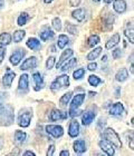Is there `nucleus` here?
I'll list each match as a JSON object with an SVG mask.
<instances>
[{"mask_svg":"<svg viewBox=\"0 0 134 156\" xmlns=\"http://www.w3.org/2000/svg\"><path fill=\"white\" fill-rule=\"evenodd\" d=\"M28 19H29V16H28V13H27V12H23L19 17H18V19H17V23H18V25H19V26H24V25H26V23H27Z\"/></svg>","mask_w":134,"mask_h":156,"instance_id":"30","label":"nucleus"},{"mask_svg":"<svg viewBox=\"0 0 134 156\" xmlns=\"http://www.w3.org/2000/svg\"><path fill=\"white\" fill-rule=\"evenodd\" d=\"M66 31H68L69 34H72V35H76L77 34V28H76V26H74L73 23H66Z\"/></svg>","mask_w":134,"mask_h":156,"instance_id":"36","label":"nucleus"},{"mask_svg":"<svg viewBox=\"0 0 134 156\" xmlns=\"http://www.w3.org/2000/svg\"><path fill=\"white\" fill-rule=\"evenodd\" d=\"M73 54H74L73 49H67V50H65V51L62 54V56H60V58H59L58 62L56 64V67H57V68H60L63 64H64L66 60H68V58H71V57H72Z\"/></svg>","mask_w":134,"mask_h":156,"instance_id":"12","label":"nucleus"},{"mask_svg":"<svg viewBox=\"0 0 134 156\" xmlns=\"http://www.w3.org/2000/svg\"><path fill=\"white\" fill-rule=\"evenodd\" d=\"M93 1H94V2H100L101 0H93Z\"/></svg>","mask_w":134,"mask_h":156,"instance_id":"54","label":"nucleus"},{"mask_svg":"<svg viewBox=\"0 0 134 156\" xmlns=\"http://www.w3.org/2000/svg\"><path fill=\"white\" fill-rule=\"evenodd\" d=\"M59 155H60V156H68L69 155V152H68V151H62Z\"/></svg>","mask_w":134,"mask_h":156,"instance_id":"46","label":"nucleus"},{"mask_svg":"<svg viewBox=\"0 0 134 156\" xmlns=\"http://www.w3.org/2000/svg\"><path fill=\"white\" fill-rule=\"evenodd\" d=\"M94 118H95L94 112H86V113H84L82 116L83 125H84V126H85V125H89V124L94 120Z\"/></svg>","mask_w":134,"mask_h":156,"instance_id":"19","label":"nucleus"},{"mask_svg":"<svg viewBox=\"0 0 134 156\" xmlns=\"http://www.w3.org/2000/svg\"><path fill=\"white\" fill-rule=\"evenodd\" d=\"M28 85H29V78L27 74H24V75L20 76L19 79V84H18V89L19 91H23V93H26L28 90Z\"/></svg>","mask_w":134,"mask_h":156,"instance_id":"10","label":"nucleus"},{"mask_svg":"<svg viewBox=\"0 0 134 156\" xmlns=\"http://www.w3.org/2000/svg\"><path fill=\"white\" fill-rule=\"evenodd\" d=\"M74 151H75L76 153H78V154L84 153V152L86 151V144H85V142H84L83 140H76L75 143H74Z\"/></svg>","mask_w":134,"mask_h":156,"instance_id":"20","label":"nucleus"},{"mask_svg":"<svg viewBox=\"0 0 134 156\" xmlns=\"http://www.w3.org/2000/svg\"><path fill=\"white\" fill-rule=\"evenodd\" d=\"M89 85H92V86H94V87H95V86H97V85L101 84L102 80L97 77V76L91 75L89 77Z\"/></svg>","mask_w":134,"mask_h":156,"instance_id":"34","label":"nucleus"},{"mask_svg":"<svg viewBox=\"0 0 134 156\" xmlns=\"http://www.w3.org/2000/svg\"><path fill=\"white\" fill-rule=\"evenodd\" d=\"M85 99V94H78L76 95L74 99L72 101V104H71V109L69 111H75V109H78V107L83 104V101Z\"/></svg>","mask_w":134,"mask_h":156,"instance_id":"8","label":"nucleus"},{"mask_svg":"<svg viewBox=\"0 0 134 156\" xmlns=\"http://www.w3.org/2000/svg\"><path fill=\"white\" fill-rule=\"evenodd\" d=\"M50 51H53V52L56 51V50H55V47H54V46H52V47H50Z\"/></svg>","mask_w":134,"mask_h":156,"instance_id":"51","label":"nucleus"},{"mask_svg":"<svg viewBox=\"0 0 134 156\" xmlns=\"http://www.w3.org/2000/svg\"><path fill=\"white\" fill-rule=\"evenodd\" d=\"M31 120V114L30 113H23L18 117V125L21 127H28Z\"/></svg>","mask_w":134,"mask_h":156,"instance_id":"9","label":"nucleus"},{"mask_svg":"<svg viewBox=\"0 0 134 156\" xmlns=\"http://www.w3.org/2000/svg\"><path fill=\"white\" fill-rule=\"evenodd\" d=\"M113 8H114V10L116 12L123 13L126 10V2H125L124 0H115Z\"/></svg>","mask_w":134,"mask_h":156,"instance_id":"18","label":"nucleus"},{"mask_svg":"<svg viewBox=\"0 0 134 156\" xmlns=\"http://www.w3.org/2000/svg\"><path fill=\"white\" fill-rule=\"evenodd\" d=\"M96 67H97V64H96V62H91V64H89V66H87V69L93 72V70L96 69Z\"/></svg>","mask_w":134,"mask_h":156,"instance_id":"44","label":"nucleus"},{"mask_svg":"<svg viewBox=\"0 0 134 156\" xmlns=\"http://www.w3.org/2000/svg\"><path fill=\"white\" fill-rule=\"evenodd\" d=\"M131 148H132V150L134 148V145H133V137L131 138Z\"/></svg>","mask_w":134,"mask_h":156,"instance_id":"50","label":"nucleus"},{"mask_svg":"<svg viewBox=\"0 0 134 156\" xmlns=\"http://www.w3.org/2000/svg\"><path fill=\"white\" fill-rule=\"evenodd\" d=\"M72 16L74 17L77 21L81 23V21H83L84 18H85V12H84V10L83 9H76L72 12Z\"/></svg>","mask_w":134,"mask_h":156,"instance_id":"23","label":"nucleus"},{"mask_svg":"<svg viewBox=\"0 0 134 156\" xmlns=\"http://www.w3.org/2000/svg\"><path fill=\"white\" fill-rule=\"evenodd\" d=\"M11 42V36L8 33H3L0 35V45L6 46Z\"/></svg>","mask_w":134,"mask_h":156,"instance_id":"26","label":"nucleus"},{"mask_svg":"<svg viewBox=\"0 0 134 156\" xmlns=\"http://www.w3.org/2000/svg\"><path fill=\"white\" fill-rule=\"evenodd\" d=\"M68 85H69V77L67 75H62L53 81L52 85H50V88H52L53 90H59L62 88L68 87Z\"/></svg>","mask_w":134,"mask_h":156,"instance_id":"3","label":"nucleus"},{"mask_svg":"<svg viewBox=\"0 0 134 156\" xmlns=\"http://www.w3.org/2000/svg\"><path fill=\"white\" fill-rule=\"evenodd\" d=\"M25 54H26V51H24V50H17V51H15L13 55L10 56V62H11L13 66H17L21 60H23Z\"/></svg>","mask_w":134,"mask_h":156,"instance_id":"7","label":"nucleus"},{"mask_svg":"<svg viewBox=\"0 0 134 156\" xmlns=\"http://www.w3.org/2000/svg\"><path fill=\"white\" fill-rule=\"evenodd\" d=\"M102 60H103V62H107V56H104V57L102 58Z\"/></svg>","mask_w":134,"mask_h":156,"instance_id":"49","label":"nucleus"},{"mask_svg":"<svg viewBox=\"0 0 134 156\" xmlns=\"http://www.w3.org/2000/svg\"><path fill=\"white\" fill-rule=\"evenodd\" d=\"M13 108L10 105H0V125L9 126L13 123Z\"/></svg>","mask_w":134,"mask_h":156,"instance_id":"1","label":"nucleus"},{"mask_svg":"<svg viewBox=\"0 0 134 156\" xmlns=\"http://www.w3.org/2000/svg\"><path fill=\"white\" fill-rule=\"evenodd\" d=\"M46 132L48 134H50L52 136H54L55 138L62 137L63 134H64L63 127L59 126V125H47L46 126Z\"/></svg>","mask_w":134,"mask_h":156,"instance_id":"4","label":"nucleus"},{"mask_svg":"<svg viewBox=\"0 0 134 156\" xmlns=\"http://www.w3.org/2000/svg\"><path fill=\"white\" fill-rule=\"evenodd\" d=\"M34 81H35V90H40L44 87V79L40 75V73H35L33 75Z\"/></svg>","mask_w":134,"mask_h":156,"instance_id":"16","label":"nucleus"},{"mask_svg":"<svg viewBox=\"0 0 134 156\" xmlns=\"http://www.w3.org/2000/svg\"><path fill=\"white\" fill-rule=\"evenodd\" d=\"M27 138V134L24 133V132H21V130H16L15 132V140H16L17 143H24L25 140H26Z\"/></svg>","mask_w":134,"mask_h":156,"instance_id":"24","label":"nucleus"},{"mask_svg":"<svg viewBox=\"0 0 134 156\" xmlns=\"http://www.w3.org/2000/svg\"><path fill=\"white\" fill-rule=\"evenodd\" d=\"M124 35L130 39V42L131 44H134V34H133V28L131 29H126L124 31Z\"/></svg>","mask_w":134,"mask_h":156,"instance_id":"38","label":"nucleus"},{"mask_svg":"<svg viewBox=\"0 0 134 156\" xmlns=\"http://www.w3.org/2000/svg\"><path fill=\"white\" fill-rule=\"evenodd\" d=\"M104 1H105L106 3H111L112 1H113V0H104Z\"/></svg>","mask_w":134,"mask_h":156,"instance_id":"53","label":"nucleus"},{"mask_svg":"<svg viewBox=\"0 0 134 156\" xmlns=\"http://www.w3.org/2000/svg\"><path fill=\"white\" fill-rule=\"evenodd\" d=\"M7 72L8 73L2 77V85L6 88H9L10 86H11V84H13V79H15V77H16V75H15L13 72H10V70H7Z\"/></svg>","mask_w":134,"mask_h":156,"instance_id":"11","label":"nucleus"},{"mask_svg":"<svg viewBox=\"0 0 134 156\" xmlns=\"http://www.w3.org/2000/svg\"><path fill=\"white\" fill-rule=\"evenodd\" d=\"M104 136H105V138H106L108 142H111L116 148H122L121 140H120V137H118V135L116 134V132H115L114 129L106 128L104 132Z\"/></svg>","mask_w":134,"mask_h":156,"instance_id":"2","label":"nucleus"},{"mask_svg":"<svg viewBox=\"0 0 134 156\" xmlns=\"http://www.w3.org/2000/svg\"><path fill=\"white\" fill-rule=\"evenodd\" d=\"M25 35H26V33L24 30H16L15 34H13V41L15 42L21 41L24 39V37H25Z\"/></svg>","mask_w":134,"mask_h":156,"instance_id":"31","label":"nucleus"},{"mask_svg":"<svg viewBox=\"0 0 134 156\" xmlns=\"http://www.w3.org/2000/svg\"><path fill=\"white\" fill-rule=\"evenodd\" d=\"M101 52H102V48L101 47H97V48H95L93 51H91L87 55V59L89 60H94V59H96L98 56L101 55Z\"/></svg>","mask_w":134,"mask_h":156,"instance_id":"28","label":"nucleus"},{"mask_svg":"<svg viewBox=\"0 0 134 156\" xmlns=\"http://www.w3.org/2000/svg\"><path fill=\"white\" fill-rule=\"evenodd\" d=\"M68 134L71 137H76L79 134V124L77 120H73L69 124Z\"/></svg>","mask_w":134,"mask_h":156,"instance_id":"14","label":"nucleus"},{"mask_svg":"<svg viewBox=\"0 0 134 156\" xmlns=\"http://www.w3.org/2000/svg\"><path fill=\"white\" fill-rule=\"evenodd\" d=\"M55 57H49L47 59V62H46V68L47 69H52L55 65Z\"/></svg>","mask_w":134,"mask_h":156,"instance_id":"39","label":"nucleus"},{"mask_svg":"<svg viewBox=\"0 0 134 156\" xmlns=\"http://www.w3.org/2000/svg\"><path fill=\"white\" fill-rule=\"evenodd\" d=\"M5 56H6V48H5V46H1L0 47V64L5 59Z\"/></svg>","mask_w":134,"mask_h":156,"instance_id":"41","label":"nucleus"},{"mask_svg":"<svg viewBox=\"0 0 134 156\" xmlns=\"http://www.w3.org/2000/svg\"><path fill=\"white\" fill-rule=\"evenodd\" d=\"M84 74H85V69L79 68V69H77V70H75V72H74L73 76H74V78H75L76 80H78V79H81V78L84 76Z\"/></svg>","mask_w":134,"mask_h":156,"instance_id":"37","label":"nucleus"},{"mask_svg":"<svg viewBox=\"0 0 134 156\" xmlns=\"http://www.w3.org/2000/svg\"><path fill=\"white\" fill-rule=\"evenodd\" d=\"M39 36H40V39H42V40H48V39L54 37V33H53L49 28H46L44 31L39 33Z\"/></svg>","mask_w":134,"mask_h":156,"instance_id":"27","label":"nucleus"},{"mask_svg":"<svg viewBox=\"0 0 134 156\" xmlns=\"http://www.w3.org/2000/svg\"><path fill=\"white\" fill-rule=\"evenodd\" d=\"M76 62H77V60H76V58H72V59H69L68 62H66L65 65H64V64H63V68H62V70L63 72H67V70H69V69L72 68L73 66L75 65L76 64Z\"/></svg>","mask_w":134,"mask_h":156,"instance_id":"32","label":"nucleus"},{"mask_svg":"<svg viewBox=\"0 0 134 156\" xmlns=\"http://www.w3.org/2000/svg\"><path fill=\"white\" fill-rule=\"evenodd\" d=\"M5 94H2V93H0V105H2L3 103V98H5V96H3Z\"/></svg>","mask_w":134,"mask_h":156,"instance_id":"47","label":"nucleus"},{"mask_svg":"<svg viewBox=\"0 0 134 156\" xmlns=\"http://www.w3.org/2000/svg\"><path fill=\"white\" fill-rule=\"evenodd\" d=\"M1 145H2V144H1V142H0V148H1Z\"/></svg>","mask_w":134,"mask_h":156,"instance_id":"55","label":"nucleus"},{"mask_svg":"<svg viewBox=\"0 0 134 156\" xmlns=\"http://www.w3.org/2000/svg\"><path fill=\"white\" fill-rule=\"evenodd\" d=\"M54 151H55V146H54V145H50V146L48 147V151H47V156L54 155Z\"/></svg>","mask_w":134,"mask_h":156,"instance_id":"42","label":"nucleus"},{"mask_svg":"<svg viewBox=\"0 0 134 156\" xmlns=\"http://www.w3.org/2000/svg\"><path fill=\"white\" fill-rule=\"evenodd\" d=\"M37 66V58L36 57H29L23 62V65L20 67L21 70H27V69H34Z\"/></svg>","mask_w":134,"mask_h":156,"instance_id":"6","label":"nucleus"},{"mask_svg":"<svg viewBox=\"0 0 134 156\" xmlns=\"http://www.w3.org/2000/svg\"><path fill=\"white\" fill-rule=\"evenodd\" d=\"M72 91H68V93H66L65 95H63L60 99H59V104L62 105V106H65L66 104H68V101H71V98H72Z\"/></svg>","mask_w":134,"mask_h":156,"instance_id":"29","label":"nucleus"},{"mask_svg":"<svg viewBox=\"0 0 134 156\" xmlns=\"http://www.w3.org/2000/svg\"><path fill=\"white\" fill-rule=\"evenodd\" d=\"M79 3H81V0H69L71 7H77L79 6Z\"/></svg>","mask_w":134,"mask_h":156,"instance_id":"43","label":"nucleus"},{"mask_svg":"<svg viewBox=\"0 0 134 156\" xmlns=\"http://www.w3.org/2000/svg\"><path fill=\"white\" fill-rule=\"evenodd\" d=\"M27 47L33 50H37L40 48V41L36 38H29L27 41Z\"/></svg>","mask_w":134,"mask_h":156,"instance_id":"22","label":"nucleus"},{"mask_svg":"<svg viewBox=\"0 0 134 156\" xmlns=\"http://www.w3.org/2000/svg\"><path fill=\"white\" fill-rule=\"evenodd\" d=\"M68 42H69V39H68V37L66 36V35H59L58 41H57L58 48H60V49L65 48V46L67 45Z\"/></svg>","mask_w":134,"mask_h":156,"instance_id":"25","label":"nucleus"},{"mask_svg":"<svg viewBox=\"0 0 134 156\" xmlns=\"http://www.w3.org/2000/svg\"><path fill=\"white\" fill-rule=\"evenodd\" d=\"M49 118L53 122H56V120H59V119H65V118H67V114L58 111V109H53Z\"/></svg>","mask_w":134,"mask_h":156,"instance_id":"15","label":"nucleus"},{"mask_svg":"<svg viewBox=\"0 0 134 156\" xmlns=\"http://www.w3.org/2000/svg\"><path fill=\"white\" fill-rule=\"evenodd\" d=\"M123 112H124L123 104L122 103H115L111 107V109H110V114L112 116H120V115L123 114Z\"/></svg>","mask_w":134,"mask_h":156,"instance_id":"13","label":"nucleus"},{"mask_svg":"<svg viewBox=\"0 0 134 156\" xmlns=\"http://www.w3.org/2000/svg\"><path fill=\"white\" fill-rule=\"evenodd\" d=\"M98 42H100V37L97 35H92L89 38V40H87V45L89 47H94L95 45H97Z\"/></svg>","mask_w":134,"mask_h":156,"instance_id":"33","label":"nucleus"},{"mask_svg":"<svg viewBox=\"0 0 134 156\" xmlns=\"http://www.w3.org/2000/svg\"><path fill=\"white\" fill-rule=\"evenodd\" d=\"M24 155L25 156H35V153H34V152H30V151H27V152H25V153H24Z\"/></svg>","mask_w":134,"mask_h":156,"instance_id":"45","label":"nucleus"},{"mask_svg":"<svg viewBox=\"0 0 134 156\" xmlns=\"http://www.w3.org/2000/svg\"><path fill=\"white\" fill-rule=\"evenodd\" d=\"M128 78H129V73L125 68H121L118 73H116V75H115V79H116L118 81H120V83L125 81Z\"/></svg>","mask_w":134,"mask_h":156,"instance_id":"21","label":"nucleus"},{"mask_svg":"<svg viewBox=\"0 0 134 156\" xmlns=\"http://www.w3.org/2000/svg\"><path fill=\"white\" fill-rule=\"evenodd\" d=\"M53 27H54V29L56 31H60V29H62V21H60L59 18H54L53 19Z\"/></svg>","mask_w":134,"mask_h":156,"instance_id":"35","label":"nucleus"},{"mask_svg":"<svg viewBox=\"0 0 134 156\" xmlns=\"http://www.w3.org/2000/svg\"><path fill=\"white\" fill-rule=\"evenodd\" d=\"M52 1H53V0H44V2H45V3H50Z\"/></svg>","mask_w":134,"mask_h":156,"instance_id":"52","label":"nucleus"},{"mask_svg":"<svg viewBox=\"0 0 134 156\" xmlns=\"http://www.w3.org/2000/svg\"><path fill=\"white\" fill-rule=\"evenodd\" d=\"M112 55H113V58L114 59H118L122 56V50L121 49H115V50H113Z\"/></svg>","mask_w":134,"mask_h":156,"instance_id":"40","label":"nucleus"},{"mask_svg":"<svg viewBox=\"0 0 134 156\" xmlns=\"http://www.w3.org/2000/svg\"><path fill=\"white\" fill-rule=\"evenodd\" d=\"M120 41H121V37H120V35H118V34H115V35H113L111 38L108 39V41L106 42L105 47H106V49H112V48H114L115 46L118 45Z\"/></svg>","mask_w":134,"mask_h":156,"instance_id":"17","label":"nucleus"},{"mask_svg":"<svg viewBox=\"0 0 134 156\" xmlns=\"http://www.w3.org/2000/svg\"><path fill=\"white\" fill-rule=\"evenodd\" d=\"M100 147H101V150L103 152L107 154L108 156H113L115 154V150L114 147H113V144L111 142H108V140H101L100 143H98Z\"/></svg>","mask_w":134,"mask_h":156,"instance_id":"5","label":"nucleus"},{"mask_svg":"<svg viewBox=\"0 0 134 156\" xmlns=\"http://www.w3.org/2000/svg\"><path fill=\"white\" fill-rule=\"evenodd\" d=\"M3 6H5V1H3V0H0V9H1Z\"/></svg>","mask_w":134,"mask_h":156,"instance_id":"48","label":"nucleus"}]
</instances>
